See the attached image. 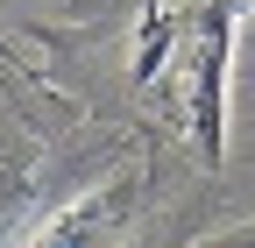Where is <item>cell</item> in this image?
Segmentation results:
<instances>
[{
	"instance_id": "cell-1",
	"label": "cell",
	"mask_w": 255,
	"mask_h": 248,
	"mask_svg": "<svg viewBox=\"0 0 255 248\" xmlns=\"http://www.w3.org/2000/svg\"><path fill=\"white\" fill-rule=\"evenodd\" d=\"M234 21L241 0H177V7L142 28L135 78L163 92L170 128L191 135L199 163H227V64H234Z\"/></svg>"
},
{
	"instance_id": "cell-4",
	"label": "cell",
	"mask_w": 255,
	"mask_h": 248,
	"mask_svg": "<svg viewBox=\"0 0 255 248\" xmlns=\"http://www.w3.org/2000/svg\"><path fill=\"white\" fill-rule=\"evenodd\" d=\"M0 57H7V64H14V71H28V64H21V50H14L7 36H0Z\"/></svg>"
},
{
	"instance_id": "cell-2",
	"label": "cell",
	"mask_w": 255,
	"mask_h": 248,
	"mask_svg": "<svg viewBox=\"0 0 255 248\" xmlns=\"http://www.w3.org/2000/svg\"><path fill=\"white\" fill-rule=\"evenodd\" d=\"M135 192L142 177H114V184H92L85 199H71L64 213L28 234V248H114V234L128 227V213H135Z\"/></svg>"
},
{
	"instance_id": "cell-3",
	"label": "cell",
	"mask_w": 255,
	"mask_h": 248,
	"mask_svg": "<svg viewBox=\"0 0 255 248\" xmlns=\"http://www.w3.org/2000/svg\"><path fill=\"white\" fill-rule=\"evenodd\" d=\"M163 21V0H142V28H156Z\"/></svg>"
}]
</instances>
